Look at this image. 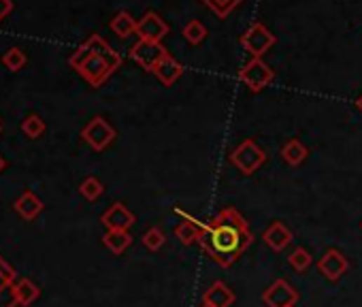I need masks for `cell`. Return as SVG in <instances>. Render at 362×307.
<instances>
[{
	"instance_id": "cell-1",
	"label": "cell",
	"mask_w": 362,
	"mask_h": 307,
	"mask_svg": "<svg viewBox=\"0 0 362 307\" xmlns=\"http://www.w3.org/2000/svg\"><path fill=\"white\" fill-rule=\"evenodd\" d=\"M252 243L254 235L250 224L234 207H224L207 222L201 220L199 245L220 267H230L236 259H241V254H246Z\"/></svg>"
},
{
	"instance_id": "cell-2",
	"label": "cell",
	"mask_w": 362,
	"mask_h": 307,
	"mask_svg": "<svg viewBox=\"0 0 362 307\" xmlns=\"http://www.w3.org/2000/svg\"><path fill=\"white\" fill-rule=\"evenodd\" d=\"M69 65L92 88H100L119 67H122V55H119L100 34H92L69 58Z\"/></svg>"
},
{
	"instance_id": "cell-3",
	"label": "cell",
	"mask_w": 362,
	"mask_h": 307,
	"mask_svg": "<svg viewBox=\"0 0 362 307\" xmlns=\"http://www.w3.org/2000/svg\"><path fill=\"white\" fill-rule=\"evenodd\" d=\"M230 162L241 175H254L267 162V152L254 139H246L230 152Z\"/></svg>"
},
{
	"instance_id": "cell-4",
	"label": "cell",
	"mask_w": 362,
	"mask_h": 307,
	"mask_svg": "<svg viewBox=\"0 0 362 307\" xmlns=\"http://www.w3.org/2000/svg\"><path fill=\"white\" fill-rule=\"evenodd\" d=\"M168 55L166 47L162 43H156V41H143L139 39L133 49H130V58L135 60V63L147 71V73H154V69L162 63V60Z\"/></svg>"
},
{
	"instance_id": "cell-5",
	"label": "cell",
	"mask_w": 362,
	"mask_h": 307,
	"mask_svg": "<svg viewBox=\"0 0 362 307\" xmlns=\"http://www.w3.org/2000/svg\"><path fill=\"white\" fill-rule=\"evenodd\" d=\"M239 79L243 81L252 92H262L275 79V71L264 63L262 58H252L250 63L239 71Z\"/></svg>"
},
{
	"instance_id": "cell-6",
	"label": "cell",
	"mask_w": 362,
	"mask_h": 307,
	"mask_svg": "<svg viewBox=\"0 0 362 307\" xmlns=\"http://www.w3.org/2000/svg\"><path fill=\"white\" fill-rule=\"evenodd\" d=\"M81 137H83V141L92 150L105 152L113 143V139H115V129L109 124L105 117L96 115V117H92L88 124H86V129L81 131Z\"/></svg>"
},
{
	"instance_id": "cell-7",
	"label": "cell",
	"mask_w": 362,
	"mask_h": 307,
	"mask_svg": "<svg viewBox=\"0 0 362 307\" xmlns=\"http://www.w3.org/2000/svg\"><path fill=\"white\" fill-rule=\"evenodd\" d=\"M275 34L264 24H252L241 37V45L252 58H262L275 45Z\"/></svg>"
},
{
	"instance_id": "cell-8",
	"label": "cell",
	"mask_w": 362,
	"mask_h": 307,
	"mask_svg": "<svg viewBox=\"0 0 362 307\" xmlns=\"http://www.w3.org/2000/svg\"><path fill=\"white\" fill-rule=\"evenodd\" d=\"M262 301L267 307H294L298 301V290L290 286L286 280H275L262 292Z\"/></svg>"
},
{
	"instance_id": "cell-9",
	"label": "cell",
	"mask_w": 362,
	"mask_h": 307,
	"mask_svg": "<svg viewBox=\"0 0 362 307\" xmlns=\"http://www.w3.org/2000/svg\"><path fill=\"white\" fill-rule=\"evenodd\" d=\"M349 269V263L345 259V254L337 248H330L324 252V256L318 261V271L322 273V277H326L328 282H339Z\"/></svg>"
},
{
	"instance_id": "cell-10",
	"label": "cell",
	"mask_w": 362,
	"mask_h": 307,
	"mask_svg": "<svg viewBox=\"0 0 362 307\" xmlns=\"http://www.w3.org/2000/svg\"><path fill=\"white\" fill-rule=\"evenodd\" d=\"M137 34H139V39H143V41H156V43H160V41L168 34V24H166L158 13L147 11V13L139 20V24H137Z\"/></svg>"
},
{
	"instance_id": "cell-11",
	"label": "cell",
	"mask_w": 362,
	"mask_h": 307,
	"mask_svg": "<svg viewBox=\"0 0 362 307\" xmlns=\"http://www.w3.org/2000/svg\"><path fill=\"white\" fill-rule=\"evenodd\" d=\"M135 214L124 203H113L102 216L100 222L107 226V230H128L135 224Z\"/></svg>"
},
{
	"instance_id": "cell-12",
	"label": "cell",
	"mask_w": 362,
	"mask_h": 307,
	"mask_svg": "<svg viewBox=\"0 0 362 307\" xmlns=\"http://www.w3.org/2000/svg\"><path fill=\"white\" fill-rule=\"evenodd\" d=\"M262 241L269 245V248H271L273 252H283V250L288 248V245L292 243V230H290L283 222L275 220V222H271L269 228L262 233Z\"/></svg>"
},
{
	"instance_id": "cell-13",
	"label": "cell",
	"mask_w": 362,
	"mask_h": 307,
	"mask_svg": "<svg viewBox=\"0 0 362 307\" xmlns=\"http://www.w3.org/2000/svg\"><path fill=\"white\" fill-rule=\"evenodd\" d=\"M175 214L184 218L177 228H175V237L184 243V245H192V243H199V237H201V220H196L194 216L186 214L181 207H175Z\"/></svg>"
},
{
	"instance_id": "cell-14",
	"label": "cell",
	"mask_w": 362,
	"mask_h": 307,
	"mask_svg": "<svg viewBox=\"0 0 362 307\" xmlns=\"http://www.w3.org/2000/svg\"><path fill=\"white\" fill-rule=\"evenodd\" d=\"M154 75H156V79L162 84V86H166V88H170L181 75H184V65L179 63V60H175L170 53L162 60V63L154 69Z\"/></svg>"
},
{
	"instance_id": "cell-15",
	"label": "cell",
	"mask_w": 362,
	"mask_h": 307,
	"mask_svg": "<svg viewBox=\"0 0 362 307\" xmlns=\"http://www.w3.org/2000/svg\"><path fill=\"white\" fill-rule=\"evenodd\" d=\"M234 292L224 284V282H213L205 292H203V303L211 307H230L234 303Z\"/></svg>"
},
{
	"instance_id": "cell-16",
	"label": "cell",
	"mask_w": 362,
	"mask_h": 307,
	"mask_svg": "<svg viewBox=\"0 0 362 307\" xmlns=\"http://www.w3.org/2000/svg\"><path fill=\"white\" fill-rule=\"evenodd\" d=\"M102 243L107 245V250H111L115 256H119L130 248L133 237L128 230H107L102 235Z\"/></svg>"
},
{
	"instance_id": "cell-17",
	"label": "cell",
	"mask_w": 362,
	"mask_h": 307,
	"mask_svg": "<svg viewBox=\"0 0 362 307\" xmlns=\"http://www.w3.org/2000/svg\"><path fill=\"white\" fill-rule=\"evenodd\" d=\"M281 158H283V162L286 164H290V166H298V164H303L305 160H307V156H309V150L300 143L298 139H290L288 143H283V148H281Z\"/></svg>"
},
{
	"instance_id": "cell-18",
	"label": "cell",
	"mask_w": 362,
	"mask_h": 307,
	"mask_svg": "<svg viewBox=\"0 0 362 307\" xmlns=\"http://www.w3.org/2000/svg\"><path fill=\"white\" fill-rule=\"evenodd\" d=\"M15 211L24 218V220H34L41 211H43V203L34 192H24L18 201H15Z\"/></svg>"
},
{
	"instance_id": "cell-19",
	"label": "cell",
	"mask_w": 362,
	"mask_h": 307,
	"mask_svg": "<svg viewBox=\"0 0 362 307\" xmlns=\"http://www.w3.org/2000/svg\"><path fill=\"white\" fill-rule=\"evenodd\" d=\"M137 20L128 13V11H119L113 20H111V30L119 37V39H126L133 32H137Z\"/></svg>"
},
{
	"instance_id": "cell-20",
	"label": "cell",
	"mask_w": 362,
	"mask_h": 307,
	"mask_svg": "<svg viewBox=\"0 0 362 307\" xmlns=\"http://www.w3.org/2000/svg\"><path fill=\"white\" fill-rule=\"evenodd\" d=\"M13 296H15L18 305H30L32 301L39 299V288L30 280H20L13 286Z\"/></svg>"
},
{
	"instance_id": "cell-21",
	"label": "cell",
	"mask_w": 362,
	"mask_h": 307,
	"mask_svg": "<svg viewBox=\"0 0 362 307\" xmlns=\"http://www.w3.org/2000/svg\"><path fill=\"white\" fill-rule=\"evenodd\" d=\"M201 3H203L215 18L226 20L241 3H243V0H201Z\"/></svg>"
},
{
	"instance_id": "cell-22",
	"label": "cell",
	"mask_w": 362,
	"mask_h": 307,
	"mask_svg": "<svg viewBox=\"0 0 362 307\" xmlns=\"http://www.w3.org/2000/svg\"><path fill=\"white\" fill-rule=\"evenodd\" d=\"M288 265H290L296 273H305V271L314 265V259H311V254H309L305 248H296V250L288 256Z\"/></svg>"
},
{
	"instance_id": "cell-23",
	"label": "cell",
	"mask_w": 362,
	"mask_h": 307,
	"mask_svg": "<svg viewBox=\"0 0 362 307\" xmlns=\"http://www.w3.org/2000/svg\"><path fill=\"white\" fill-rule=\"evenodd\" d=\"M141 241H143V245H145V248H147L149 252H158V250L162 248V245L166 243V235H164L162 228L152 226V228H147V230L143 233Z\"/></svg>"
},
{
	"instance_id": "cell-24",
	"label": "cell",
	"mask_w": 362,
	"mask_h": 307,
	"mask_svg": "<svg viewBox=\"0 0 362 307\" xmlns=\"http://www.w3.org/2000/svg\"><path fill=\"white\" fill-rule=\"evenodd\" d=\"M184 39L190 43V45H201L205 39H207V28L199 22V20H192L184 26Z\"/></svg>"
},
{
	"instance_id": "cell-25",
	"label": "cell",
	"mask_w": 362,
	"mask_h": 307,
	"mask_svg": "<svg viewBox=\"0 0 362 307\" xmlns=\"http://www.w3.org/2000/svg\"><path fill=\"white\" fill-rule=\"evenodd\" d=\"M79 192L83 195V199L96 201V199H100V195L105 192V186L100 183L98 177H86V179L81 181V186H79Z\"/></svg>"
},
{
	"instance_id": "cell-26",
	"label": "cell",
	"mask_w": 362,
	"mask_h": 307,
	"mask_svg": "<svg viewBox=\"0 0 362 307\" xmlns=\"http://www.w3.org/2000/svg\"><path fill=\"white\" fill-rule=\"evenodd\" d=\"M13 277H15L13 269L7 267L3 261H0V301H3L5 296L7 299H15L13 296V286H9L13 282Z\"/></svg>"
},
{
	"instance_id": "cell-27",
	"label": "cell",
	"mask_w": 362,
	"mask_h": 307,
	"mask_svg": "<svg viewBox=\"0 0 362 307\" xmlns=\"http://www.w3.org/2000/svg\"><path fill=\"white\" fill-rule=\"evenodd\" d=\"M3 65L9 71H20L26 65V53L20 47H11L3 53Z\"/></svg>"
},
{
	"instance_id": "cell-28",
	"label": "cell",
	"mask_w": 362,
	"mask_h": 307,
	"mask_svg": "<svg viewBox=\"0 0 362 307\" xmlns=\"http://www.w3.org/2000/svg\"><path fill=\"white\" fill-rule=\"evenodd\" d=\"M22 131L30 137V139H39L45 133V122L39 115H28L22 122Z\"/></svg>"
},
{
	"instance_id": "cell-29",
	"label": "cell",
	"mask_w": 362,
	"mask_h": 307,
	"mask_svg": "<svg viewBox=\"0 0 362 307\" xmlns=\"http://www.w3.org/2000/svg\"><path fill=\"white\" fill-rule=\"evenodd\" d=\"M13 11V0H0V22Z\"/></svg>"
},
{
	"instance_id": "cell-30",
	"label": "cell",
	"mask_w": 362,
	"mask_h": 307,
	"mask_svg": "<svg viewBox=\"0 0 362 307\" xmlns=\"http://www.w3.org/2000/svg\"><path fill=\"white\" fill-rule=\"evenodd\" d=\"M356 107H358V111L362 113V94L358 96V100H356Z\"/></svg>"
},
{
	"instance_id": "cell-31",
	"label": "cell",
	"mask_w": 362,
	"mask_h": 307,
	"mask_svg": "<svg viewBox=\"0 0 362 307\" xmlns=\"http://www.w3.org/2000/svg\"><path fill=\"white\" fill-rule=\"evenodd\" d=\"M5 164H7V162H5V158H3V156H0V173H3V171H5Z\"/></svg>"
},
{
	"instance_id": "cell-32",
	"label": "cell",
	"mask_w": 362,
	"mask_h": 307,
	"mask_svg": "<svg viewBox=\"0 0 362 307\" xmlns=\"http://www.w3.org/2000/svg\"><path fill=\"white\" fill-rule=\"evenodd\" d=\"M201 307H211V305H207V303H203V305H201Z\"/></svg>"
},
{
	"instance_id": "cell-33",
	"label": "cell",
	"mask_w": 362,
	"mask_h": 307,
	"mask_svg": "<svg viewBox=\"0 0 362 307\" xmlns=\"http://www.w3.org/2000/svg\"><path fill=\"white\" fill-rule=\"evenodd\" d=\"M360 228H362V222H360Z\"/></svg>"
}]
</instances>
